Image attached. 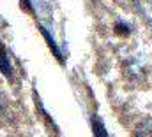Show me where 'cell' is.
I'll return each instance as SVG.
<instances>
[{"label": "cell", "instance_id": "obj_1", "mask_svg": "<svg viewBox=\"0 0 152 137\" xmlns=\"http://www.w3.org/2000/svg\"><path fill=\"white\" fill-rule=\"evenodd\" d=\"M0 72L5 76V77H12V67H11V60L5 53V48L4 44L0 42Z\"/></svg>", "mask_w": 152, "mask_h": 137}, {"label": "cell", "instance_id": "obj_2", "mask_svg": "<svg viewBox=\"0 0 152 137\" xmlns=\"http://www.w3.org/2000/svg\"><path fill=\"white\" fill-rule=\"evenodd\" d=\"M92 130H94V137H108V130L104 128V123L97 116L92 118Z\"/></svg>", "mask_w": 152, "mask_h": 137}, {"label": "cell", "instance_id": "obj_3", "mask_svg": "<svg viewBox=\"0 0 152 137\" xmlns=\"http://www.w3.org/2000/svg\"><path fill=\"white\" fill-rule=\"evenodd\" d=\"M41 32H42V35H44V39H46V42H48V46L53 49V53H55V56L58 58V60H62V55H60V51H58V48H57V44L53 42V39H51V35L48 34V30L44 28V27H41Z\"/></svg>", "mask_w": 152, "mask_h": 137}]
</instances>
